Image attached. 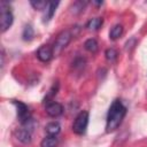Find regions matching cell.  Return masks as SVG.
Segmentation results:
<instances>
[{"mask_svg": "<svg viewBox=\"0 0 147 147\" xmlns=\"http://www.w3.org/2000/svg\"><path fill=\"white\" fill-rule=\"evenodd\" d=\"M125 115H126V108L122 103V101L118 99L114 100L108 109V114L106 118V131L114 132L115 130H117L122 124Z\"/></svg>", "mask_w": 147, "mask_h": 147, "instance_id": "6da1fadb", "label": "cell"}, {"mask_svg": "<svg viewBox=\"0 0 147 147\" xmlns=\"http://www.w3.org/2000/svg\"><path fill=\"white\" fill-rule=\"evenodd\" d=\"M0 26H1V32H6L13 24L14 16L10 10L9 3L6 1H1L0 3Z\"/></svg>", "mask_w": 147, "mask_h": 147, "instance_id": "7a4b0ae2", "label": "cell"}, {"mask_svg": "<svg viewBox=\"0 0 147 147\" xmlns=\"http://www.w3.org/2000/svg\"><path fill=\"white\" fill-rule=\"evenodd\" d=\"M88 119H90L88 113L86 110L80 111L75 117L74 123H72V131H74V133H76L78 136L84 134L86 132V129H87V125H88Z\"/></svg>", "mask_w": 147, "mask_h": 147, "instance_id": "3957f363", "label": "cell"}, {"mask_svg": "<svg viewBox=\"0 0 147 147\" xmlns=\"http://www.w3.org/2000/svg\"><path fill=\"white\" fill-rule=\"evenodd\" d=\"M72 38V32L70 30H64L62 31L55 39V42L53 45V52H54V55H59L67 46L68 44L70 42Z\"/></svg>", "mask_w": 147, "mask_h": 147, "instance_id": "277c9868", "label": "cell"}, {"mask_svg": "<svg viewBox=\"0 0 147 147\" xmlns=\"http://www.w3.org/2000/svg\"><path fill=\"white\" fill-rule=\"evenodd\" d=\"M13 103H14L15 107H16L17 118H18V121H20V123H21L22 125L25 124L26 122H29V121L32 118L31 113H30V110H29V107H28L24 102L18 101V100H14Z\"/></svg>", "mask_w": 147, "mask_h": 147, "instance_id": "5b68a950", "label": "cell"}, {"mask_svg": "<svg viewBox=\"0 0 147 147\" xmlns=\"http://www.w3.org/2000/svg\"><path fill=\"white\" fill-rule=\"evenodd\" d=\"M14 136L23 145H28V144H30L32 141V133H31V131L25 129L24 126H22L20 129H16L14 131Z\"/></svg>", "mask_w": 147, "mask_h": 147, "instance_id": "8992f818", "label": "cell"}, {"mask_svg": "<svg viewBox=\"0 0 147 147\" xmlns=\"http://www.w3.org/2000/svg\"><path fill=\"white\" fill-rule=\"evenodd\" d=\"M54 56V52H53V47L49 45H42L39 47V49L37 51V57L41 61V62H48L51 61V59Z\"/></svg>", "mask_w": 147, "mask_h": 147, "instance_id": "52a82bcc", "label": "cell"}, {"mask_svg": "<svg viewBox=\"0 0 147 147\" xmlns=\"http://www.w3.org/2000/svg\"><path fill=\"white\" fill-rule=\"evenodd\" d=\"M45 111L48 116L51 117H59L60 115H62L63 113V106L59 102H55V101H51L48 103H46V107H45Z\"/></svg>", "mask_w": 147, "mask_h": 147, "instance_id": "ba28073f", "label": "cell"}, {"mask_svg": "<svg viewBox=\"0 0 147 147\" xmlns=\"http://www.w3.org/2000/svg\"><path fill=\"white\" fill-rule=\"evenodd\" d=\"M57 6H59V1H49L48 2L46 9L44 10L45 11L44 13V22H48L53 17V15H54Z\"/></svg>", "mask_w": 147, "mask_h": 147, "instance_id": "9c48e42d", "label": "cell"}, {"mask_svg": "<svg viewBox=\"0 0 147 147\" xmlns=\"http://www.w3.org/2000/svg\"><path fill=\"white\" fill-rule=\"evenodd\" d=\"M45 131L48 136H57L61 131V125L57 122H51L45 126Z\"/></svg>", "mask_w": 147, "mask_h": 147, "instance_id": "30bf717a", "label": "cell"}, {"mask_svg": "<svg viewBox=\"0 0 147 147\" xmlns=\"http://www.w3.org/2000/svg\"><path fill=\"white\" fill-rule=\"evenodd\" d=\"M57 144L59 139L56 138V136H47L41 140L40 147H57Z\"/></svg>", "mask_w": 147, "mask_h": 147, "instance_id": "8fae6325", "label": "cell"}, {"mask_svg": "<svg viewBox=\"0 0 147 147\" xmlns=\"http://www.w3.org/2000/svg\"><path fill=\"white\" fill-rule=\"evenodd\" d=\"M122 34H123V25L122 24H115L109 31V38L111 40H117Z\"/></svg>", "mask_w": 147, "mask_h": 147, "instance_id": "7c38bea8", "label": "cell"}, {"mask_svg": "<svg viewBox=\"0 0 147 147\" xmlns=\"http://www.w3.org/2000/svg\"><path fill=\"white\" fill-rule=\"evenodd\" d=\"M102 23H103L102 18H100V17H95V18L90 20V21L86 23V28H87L88 30H98V29L101 28Z\"/></svg>", "mask_w": 147, "mask_h": 147, "instance_id": "4fadbf2b", "label": "cell"}, {"mask_svg": "<svg viewBox=\"0 0 147 147\" xmlns=\"http://www.w3.org/2000/svg\"><path fill=\"white\" fill-rule=\"evenodd\" d=\"M84 47H85L86 51H88L91 53H95L98 51V48H99V45H98V41L95 39L90 38L84 42Z\"/></svg>", "mask_w": 147, "mask_h": 147, "instance_id": "5bb4252c", "label": "cell"}, {"mask_svg": "<svg viewBox=\"0 0 147 147\" xmlns=\"http://www.w3.org/2000/svg\"><path fill=\"white\" fill-rule=\"evenodd\" d=\"M22 37H23V40H25V41H30L31 39H33L34 31H33V28L30 24H28V25L24 26L23 32H22Z\"/></svg>", "mask_w": 147, "mask_h": 147, "instance_id": "9a60e30c", "label": "cell"}, {"mask_svg": "<svg viewBox=\"0 0 147 147\" xmlns=\"http://www.w3.org/2000/svg\"><path fill=\"white\" fill-rule=\"evenodd\" d=\"M30 5L37 9V10H45L47 5H48V1H44V0H32L30 1Z\"/></svg>", "mask_w": 147, "mask_h": 147, "instance_id": "2e32d148", "label": "cell"}, {"mask_svg": "<svg viewBox=\"0 0 147 147\" xmlns=\"http://www.w3.org/2000/svg\"><path fill=\"white\" fill-rule=\"evenodd\" d=\"M105 55H106V59H107L108 61H110V62H114V61L117 59V56H118V53H117V51H116L115 48L110 47V48H108V49L106 51Z\"/></svg>", "mask_w": 147, "mask_h": 147, "instance_id": "e0dca14e", "label": "cell"}]
</instances>
